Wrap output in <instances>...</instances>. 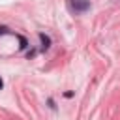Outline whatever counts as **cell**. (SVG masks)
I'll list each match as a JSON object with an SVG mask.
<instances>
[{
    "instance_id": "6da1fadb",
    "label": "cell",
    "mask_w": 120,
    "mask_h": 120,
    "mask_svg": "<svg viewBox=\"0 0 120 120\" xmlns=\"http://www.w3.org/2000/svg\"><path fill=\"white\" fill-rule=\"evenodd\" d=\"M39 38H41V43H43V45H41V49H49V38H47V36H43V34H41Z\"/></svg>"
},
{
    "instance_id": "7a4b0ae2",
    "label": "cell",
    "mask_w": 120,
    "mask_h": 120,
    "mask_svg": "<svg viewBox=\"0 0 120 120\" xmlns=\"http://www.w3.org/2000/svg\"><path fill=\"white\" fill-rule=\"evenodd\" d=\"M6 32H8V28L6 26H0V34H6Z\"/></svg>"
},
{
    "instance_id": "3957f363",
    "label": "cell",
    "mask_w": 120,
    "mask_h": 120,
    "mask_svg": "<svg viewBox=\"0 0 120 120\" xmlns=\"http://www.w3.org/2000/svg\"><path fill=\"white\" fill-rule=\"evenodd\" d=\"M2 86H4V82H2V79H0V90H2Z\"/></svg>"
}]
</instances>
